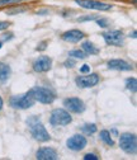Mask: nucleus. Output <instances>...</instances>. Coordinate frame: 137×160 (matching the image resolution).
I'll return each instance as SVG.
<instances>
[{
  "label": "nucleus",
  "instance_id": "4",
  "mask_svg": "<svg viewBox=\"0 0 137 160\" xmlns=\"http://www.w3.org/2000/svg\"><path fill=\"white\" fill-rule=\"evenodd\" d=\"M9 104L15 109H27L34 104V99L29 95V93L23 95H14L9 99Z\"/></svg>",
  "mask_w": 137,
  "mask_h": 160
},
{
  "label": "nucleus",
  "instance_id": "29",
  "mask_svg": "<svg viewBox=\"0 0 137 160\" xmlns=\"http://www.w3.org/2000/svg\"><path fill=\"white\" fill-rule=\"evenodd\" d=\"M3 104H4V102H3V98L0 97V111H2V108H3Z\"/></svg>",
  "mask_w": 137,
  "mask_h": 160
},
{
  "label": "nucleus",
  "instance_id": "5",
  "mask_svg": "<svg viewBox=\"0 0 137 160\" xmlns=\"http://www.w3.org/2000/svg\"><path fill=\"white\" fill-rule=\"evenodd\" d=\"M120 146L127 154H136L137 151V138L133 133H123L120 138Z\"/></svg>",
  "mask_w": 137,
  "mask_h": 160
},
{
  "label": "nucleus",
  "instance_id": "9",
  "mask_svg": "<svg viewBox=\"0 0 137 160\" xmlns=\"http://www.w3.org/2000/svg\"><path fill=\"white\" fill-rule=\"evenodd\" d=\"M64 106L72 113H81L85 109V104L80 98H67L64 101Z\"/></svg>",
  "mask_w": 137,
  "mask_h": 160
},
{
  "label": "nucleus",
  "instance_id": "1",
  "mask_svg": "<svg viewBox=\"0 0 137 160\" xmlns=\"http://www.w3.org/2000/svg\"><path fill=\"white\" fill-rule=\"evenodd\" d=\"M27 123H28V126H29V130H31L32 136L37 140V141L46 142V141H48V140L51 138V137H50V133L47 132V130L45 128V126L40 122L38 117H36V116L31 117L28 121H27Z\"/></svg>",
  "mask_w": 137,
  "mask_h": 160
},
{
  "label": "nucleus",
  "instance_id": "3",
  "mask_svg": "<svg viewBox=\"0 0 137 160\" xmlns=\"http://www.w3.org/2000/svg\"><path fill=\"white\" fill-rule=\"evenodd\" d=\"M72 118L70 116V113L66 109L62 108H57L53 109L50 117V123L52 126H66L69 123H71Z\"/></svg>",
  "mask_w": 137,
  "mask_h": 160
},
{
  "label": "nucleus",
  "instance_id": "12",
  "mask_svg": "<svg viewBox=\"0 0 137 160\" xmlns=\"http://www.w3.org/2000/svg\"><path fill=\"white\" fill-rule=\"evenodd\" d=\"M36 158L38 160H56L58 155H57V151L52 148H41L37 151Z\"/></svg>",
  "mask_w": 137,
  "mask_h": 160
},
{
  "label": "nucleus",
  "instance_id": "30",
  "mask_svg": "<svg viewBox=\"0 0 137 160\" xmlns=\"http://www.w3.org/2000/svg\"><path fill=\"white\" fill-rule=\"evenodd\" d=\"M2 47H3V43H2V42H0V48H2Z\"/></svg>",
  "mask_w": 137,
  "mask_h": 160
},
{
  "label": "nucleus",
  "instance_id": "19",
  "mask_svg": "<svg viewBox=\"0 0 137 160\" xmlns=\"http://www.w3.org/2000/svg\"><path fill=\"white\" fill-rule=\"evenodd\" d=\"M69 55H70V57H75V58H81V60L86 57L85 52H84V51H81V50H72V51H70V52H69Z\"/></svg>",
  "mask_w": 137,
  "mask_h": 160
},
{
  "label": "nucleus",
  "instance_id": "21",
  "mask_svg": "<svg viewBox=\"0 0 137 160\" xmlns=\"http://www.w3.org/2000/svg\"><path fill=\"white\" fill-rule=\"evenodd\" d=\"M98 17L96 15H85V17H79L77 18V22H85V21H94Z\"/></svg>",
  "mask_w": 137,
  "mask_h": 160
},
{
  "label": "nucleus",
  "instance_id": "14",
  "mask_svg": "<svg viewBox=\"0 0 137 160\" xmlns=\"http://www.w3.org/2000/svg\"><path fill=\"white\" fill-rule=\"evenodd\" d=\"M108 69L121 70V71H130L133 68H132V65L126 62L125 60H110V61H108Z\"/></svg>",
  "mask_w": 137,
  "mask_h": 160
},
{
  "label": "nucleus",
  "instance_id": "16",
  "mask_svg": "<svg viewBox=\"0 0 137 160\" xmlns=\"http://www.w3.org/2000/svg\"><path fill=\"white\" fill-rule=\"evenodd\" d=\"M81 47H83V51L86 53V55H98L99 53V48H96L91 42H89V41H85L83 45H81Z\"/></svg>",
  "mask_w": 137,
  "mask_h": 160
},
{
  "label": "nucleus",
  "instance_id": "7",
  "mask_svg": "<svg viewBox=\"0 0 137 160\" xmlns=\"http://www.w3.org/2000/svg\"><path fill=\"white\" fill-rule=\"evenodd\" d=\"M103 38L107 45L110 46H123L125 43V34L121 31H110V32H104Z\"/></svg>",
  "mask_w": 137,
  "mask_h": 160
},
{
  "label": "nucleus",
  "instance_id": "24",
  "mask_svg": "<svg viewBox=\"0 0 137 160\" xmlns=\"http://www.w3.org/2000/svg\"><path fill=\"white\" fill-rule=\"evenodd\" d=\"M90 159H91V160H98L99 158H98L95 154H90V152H89V154H86V155L84 156V160H90Z\"/></svg>",
  "mask_w": 137,
  "mask_h": 160
},
{
  "label": "nucleus",
  "instance_id": "20",
  "mask_svg": "<svg viewBox=\"0 0 137 160\" xmlns=\"http://www.w3.org/2000/svg\"><path fill=\"white\" fill-rule=\"evenodd\" d=\"M83 131H84L85 133H88V135H90V133H94V132H96V126H95L94 123H90V125H85V126H83Z\"/></svg>",
  "mask_w": 137,
  "mask_h": 160
},
{
  "label": "nucleus",
  "instance_id": "23",
  "mask_svg": "<svg viewBox=\"0 0 137 160\" xmlns=\"http://www.w3.org/2000/svg\"><path fill=\"white\" fill-rule=\"evenodd\" d=\"M19 0H0V7L3 5H7V4H14V3H18Z\"/></svg>",
  "mask_w": 137,
  "mask_h": 160
},
{
  "label": "nucleus",
  "instance_id": "2",
  "mask_svg": "<svg viewBox=\"0 0 137 160\" xmlns=\"http://www.w3.org/2000/svg\"><path fill=\"white\" fill-rule=\"evenodd\" d=\"M28 93L34 99V102H40V103H43V104L52 103L55 101V98H56L53 92H51L50 89L43 88V87H34Z\"/></svg>",
  "mask_w": 137,
  "mask_h": 160
},
{
  "label": "nucleus",
  "instance_id": "25",
  "mask_svg": "<svg viewBox=\"0 0 137 160\" xmlns=\"http://www.w3.org/2000/svg\"><path fill=\"white\" fill-rule=\"evenodd\" d=\"M80 72H83V74H88V72H90V68H89V65H84V66H81V68H80Z\"/></svg>",
  "mask_w": 137,
  "mask_h": 160
},
{
  "label": "nucleus",
  "instance_id": "18",
  "mask_svg": "<svg viewBox=\"0 0 137 160\" xmlns=\"http://www.w3.org/2000/svg\"><path fill=\"white\" fill-rule=\"evenodd\" d=\"M126 88L128 90H131L132 93H136V90H137V80H136V78H128L126 80Z\"/></svg>",
  "mask_w": 137,
  "mask_h": 160
},
{
  "label": "nucleus",
  "instance_id": "22",
  "mask_svg": "<svg viewBox=\"0 0 137 160\" xmlns=\"http://www.w3.org/2000/svg\"><path fill=\"white\" fill-rule=\"evenodd\" d=\"M96 24L99 27H102V28H107L108 27V21L104 19V18H100V19H98L96 21Z\"/></svg>",
  "mask_w": 137,
  "mask_h": 160
},
{
  "label": "nucleus",
  "instance_id": "26",
  "mask_svg": "<svg viewBox=\"0 0 137 160\" xmlns=\"http://www.w3.org/2000/svg\"><path fill=\"white\" fill-rule=\"evenodd\" d=\"M9 26H10V23H9V22H0V31L7 29Z\"/></svg>",
  "mask_w": 137,
  "mask_h": 160
},
{
  "label": "nucleus",
  "instance_id": "15",
  "mask_svg": "<svg viewBox=\"0 0 137 160\" xmlns=\"http://www.w3.org/2000/svg\"><path fill=\"white\" fill-rule=\"evenodd\" d=\"M9 75H10V66L4 62H0V83H5Z\"/></svg>",
  "mask_w": 137,
  "mask_h": 160
},
{
  "label": "nucleus",
  "instance_id": "11",
  "mask_svg": "<svg viewBox=\"0 0 137 160\" xmlns=\"http://www.w3.org/2000/svg\"><path fill=\"white\" fill-rule=\"evenodd\" d=\"M52 60L48 56H40L33 62V70L36 72H46L51 69Z\"/></svg>",
  "mask_w": 137,
  "mask_h": 160
},
{
  "label": "nucleus",
  "instance_id": "13",
  "mask_svg": "<svg viewBox=\"0 0 137 160\" xmlns=\"http://www.w3.org/2000/svg\"><path fill=\"white\" fill-rule=\"evenodd\" d=\"M62 38L65 39L66 42H71V43H76L81 41L84 38V33L81 31H77V29H71V31H67L62 34Z\"/></svg>",
  "mask_w": 137,
  "mask_h": 160
},
{
  "label": "nucleus",
  "instance_id": "17",
  "mask_svg": "<svg viewBox=\"0 0 137 160\" xmlns=\"http://www.w3.org/2000/svg\"><path fill=\"white\" fill-rule=\"evenodd\" d=\"M100 138L103 140V141H104L107 145H109V146H113V145H114L113 138L110 137V133H109V131H107V130L100 131Z\"/></svg>",
  "mask_w": 137,
  "mask_h": 160
},
{
  "label": "nucleus",
  "instance_id": "28",
  "mask_svg": "<svg viewBox=\"0 0 137 160\" xmlns=\"http://www.w3.org/2000/svg\"><path fill=\"white\" fill-rule=\"evenodd\" d=\"M41 45H42L41 47H40V46H38V47H37V50H38V51H42V50H45V48H46V43H45V42H42Z\"/></svg>",
  "mask_w": 137,
  "mask_h": 160
},
{
  "label": "nucleus",
  "instance_id": "10",
  "mask_svg": "<svg viewBox=\"0 0 137 160\" xmlns=\"http://www.w3.org/2000/svg\"><path fill=\"white\" fill-rule=\"evenodd\" d=\"M99 76L98 74H90V75H85V76H79L76 78V84L77 87L80 88H91V87H95L98 83H99Z\"/></svg>",
  "mask_w": 137,
  "mask_h": 160
},
{
  "label": "nucleus",
  "instance_id": "6",
  "mask_svg": "<svg viewBox=\"0 0 137 160\" xmlns=\"http://www.w3.org/2000/svg\"><path fill=\"white\" fill-rule=\"evenodd\" d=\"M77 5L85 9H94V10H109L112 9V4L104 3V2H98V0H75Z\"/></svg>",
  "mask_w": 137,
  "mask_h": 160
},
{
  "label": "nucleus",
  "instance_id": "8",
  "mask_svg": "<svg viewBox=\"0 0 137 160\" xmlns=\"http://www.w3.org/2000/svg\"><path fill=\"white\" fill-rule=\"evenodd\" d=\"M86 144H88V141H86L85 136H83V135H74V136H71L66 141L67 148L70 150H74V151L83 150L86 146Z\"/></svg>",
  "mask_w": 137,
  "mask_h": 160
},
{
  "label": "nucleus",
  "instance_id": "27",
  "mask_svg": "<svg viewBox=\"0 0 137 160\" xmlns=\"http://www.w3.org/2000/svg\"><path fill=\"white\" fill-rule=\"evenodd\" d=\"M65 66L66 68H74L75 66V61H66L65 62Z\"/></svg>",
  "mask_w": 137,
  "mask_h": 160
}]
</instances>
